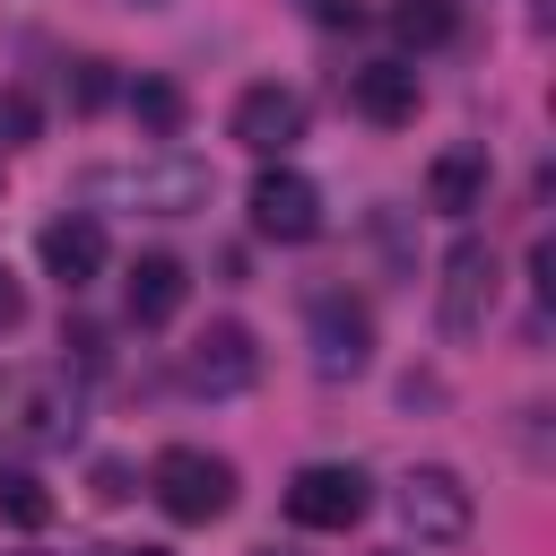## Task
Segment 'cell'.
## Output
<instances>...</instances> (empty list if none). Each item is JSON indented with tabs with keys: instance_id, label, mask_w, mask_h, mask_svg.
I'll return each instance as SVG.
<instances>
[{
	"instance_id": "cell-1",
	"label": "cell",
	"mask_w": 556,
	"mask_h": 556,
	"mask_svg": "<svg viewBox=\"0 0 556 556\" xmlns=\"http://www.w3.org/2000/svg\"><path fill=\"white\" fill-rule=\"evenodd\" d=\"M78 382L61 365H9L0 374V443L9 452H70L78 443Z\"/></svg>"
},
{
	"instance_id": "cell-2",
	"label": "cell",
	"mask_w": 556,
	"mask_h": 556,
	"mask_svg": "<svg viewBox=\"0 0 556 556\" xmlns=\"http://www.w3.org/2000/svg\"><path fill=\"white\" fill-rule=\"evenodd\" d=\"M96 200H122V208H148V217H191L217 200V174L182 148H156V156H130V165H96L87 174Z\"/></svg>"
},
{
	"instance_id": "cell-3",
	"label": "cell",
	"mask_w": 556,
	"mask_h": 556,
	"mask_svg": "<svg viewBox=\"0 0 556 556\" xmlns=\"http://www.w3.org/2000/svg\"><path fill=\"white\" fill-rule=\"evenodd\" d=\"M148 495L165 504V521H217V513H235V460H217V452H200V443H165L156 460H148Z\"/></svg>"
},
{
	"instance_id": "cell-4",
	"label": "cell",
	"mask_w": 556,
	"mask_h": 556,
	"mask_svg": "<svg viewBox=\"0 0 556 556\" xmlns=\"http://www.w3.org/2000/svg\"><path fill=\"white\" fill-rule=\"evenodd\" d=\"M304 339H313V374H321V382H348V374L374 365V313H365L348 287H321V295L304 304Z\"/></svg>"
},
{
	"instance_id": "cell-5",
	"label": "cell",
	"mask_w": 556,
	"mask_h": 556,
	"mask_svg": "<svg viewBox=\"0 0 556 556\" xmlns=\"http://www.w3.org/2000/svg\"><path fill=\"white\" fill-rule=\"evenodd\" d=\"M365 504H374V478L356 460H304L287 478V521L295 530H356Z\"/></svg>"
},
{
	"instance_id": "cell-6",
	"label": "cell",
	"mask_w": 556,
	"mask_h": 556,
	"mask_svg": "<svg viewBox=\"0 0 556 556\" xmlns=\"http://www.w3.org/2000/svg\"><path fill=\"white\" fill-rule=\"evenodd\" d=\"M495 252L478 243V235H460L452 252H443V287H434V321H443V339H478L486 330V313H495Z\"/></svg>"
},
{
	"instance_id": "cell-7",
	"label": "cell",
	"mask_w": 556,
	"mask_h": 556,
	"mask_svg": "<svg viewBox=\"0 0 556 556\" xmlns=\"http://www.w3.org/2000/svg\"><path fill=\"white\" fill-rule=\"evenodd\" d=\"M391 504H400V530H408L417 547H452V539H469V486H460L443 460L408 469Z\"/></svg>"
},
{
	"instance_id": "cell-8",
	"label": "cell",
	"mask_w": 556,
	"mask_h": 556,
	"mask_svg": "<svg viewBox=\"0 0 556 556\" xmlns=\"http://www.w3.org/2000/svg\"><path fill=\"white\" fill-rule=\"evenodd\" d=\"M252 374H261V348L243 321H208L182 348V391H200V400H235V391H252Z\"/></svg>"
},
{
	"instance_id": "cell-9",
	"label": "cell",
	"mask_w": 556,
	"mask_h": 556,
	"mask_svg": "<svg viewBox=\"0 0 556 556\" xmlns=\"http://www.w3.org/2000/svg\"><path fill=\"white\" fill-rule=\"evenodd\" d=\"M243 208H252V226H261L269 243H313V235H321V191H313V174H295V165H261Z\"/></svg>"
},
{
	"instance_id": "cell-10",
	"label": "cell",
	"mask_w": 556,
	"mask_h": 556,
	"mask_svg": "<svg viewBox=\"0 0 556 556\" xmlns=\"http://www.w3.org/2000/svg\"><path fill=\"white\" fill-rule=\"evenodd\" d=\"M226 130H235L252 156H287V148L304 139V96H295V87H243L235 113H226Z\"/></svg>"
},
{
	"instance_id": "cell-11",
	"label": "cell",
	"mask_w": 556,
	"mask_h": 556,
	"mask_svg": "<svg viewBox=\"0 0 556 556\" xmlns=\"http://www.w3.org/2000/svg\"><path fill=\"white\" fill-rule=\"evenodd\" d=\"M35 252H43V269L78 295L96 269H104V226L87 217V208H61V217H43V235H35Z\"/></svg>"
},
{
	"instance_id": "cell-12",
	"label": "cell",
	"mask_w": 556,
	"mask_h": 556,
	"mask_svg": "<svg viewBox=\"0 0 556 556\" xmlns=\"http://www.w3.org/2000/svg\"><path fill=\"white\" fill-rule=\"evenodd\" d=\"M348 104H356L374 130H400V122H417L426 87H417V70H408V61H365V70L348 78Z\"/></svg>"
},
{
	"instance_id": "cell-13",
	"label": "cell",
	"mask_w": 556,
	"mask_h": 556,
	"mask_svg": "<svg viewBox=\"0 0 556 556\" xmlns=\"http://www.w3.org/2000/svg\"><path fill=\"white\" fill-rule=\"evenodd\" d=\"M182 287H191V278H182V261H174V252H139V261H130V287H122V304H130V321H139V330H165V321L182 313Z\"/></svg>"
},
{
	"instance_id": "cell-14",
	"label": "cell",
	"mask_w": 556,
	"mask_h": 556,
	"mask_svg": "<svg viewBox=\"0 0 556 556\" xmlns=\"http://www.w3.org/2000/svg\"><path fill=\"white\" fill-rule=\"evenodd\" d=\"M478 200H486V148H443V156L426 165V208L469 217Z\"/></svg>"
},
{
	"instance_id": "cell-15",
	"label": "cell",
	"mask_w": 556,
	"mask_h": 556,
	"mask_svg": "<svg viewBox=\"0 0 556 556\" xmlns=\"http://www.w3.org/2000/svg\"><path fill=\"white\" fill-rule=\"evenodd\" d=\"M0 521H9V530H43V521H52V495H43V478H26V469H0Z\"/></svg>"
},
{
	"instance_id": "cell-16",
	"label": "cell",
	"mask_w": 556,
	"mask_h": 556,
	"mask_svg": "<svg viewBox=\"0 0 556 556\" xmlns=\"http://www.w3.org/2000/svg\"><path fill=\"white\" fill-rule=\"evenodd\" d=\"M130 113H139L156 139H174V130H182V87H165V78H139V87H130Z\"/></svg>"
},
{
	"instance_id": "cell-17",
	"label": "cell",
	"mask_w": 556,
	"mask_h": 556,
	"mask_svg": "<svg viewBox=\"0 0 556 556\" xmlns=\"http://www.w3.org/2000/svg\"><path fill=\"white\" fill-rule=\"evenodd\" d=\"M391 26H400V43H443V35H452V9H443V0H400Z\"/></svg>"
},
{
	"instance_id": "cell-18",
	"label": "cell",
	"mask_w": 556,
	"mask_h": 556,
	"mask_svg": "<svg viewBox=\"0 0 556 556\" xmlns=\"http://www.w3.org/2000/svg\"><path fill=\"white\" fill-rule=\"evenodd\" d=\"M26 139H35V96L26 87H0V156L26 148Z\"/></svg>"
},
{
	"instance_id": "cell-19",
	"label": "cell",
	"mask_w": 556,
	"mask_h": 556,
	"mask_svg": "<svg viewBox=\"0 0 556 556\" xmlns=\"http://www.w3.org/2000/svg\"><path fill=\"white\" fill-rule=\"evenodd\" d=\"M113 96V78H104V61H78V113H96Z\"/></svg>"
},
{
	"instance_id": "cell-20",
	"label": "cell",
	"mask_w": 556,
	"mask_h": 556,
	"mask_svg": "<svg viewBox=\"0 0 556 556\" xmlns=\"http://www.w3.org/2000/svg\"><path fill=\"white\" fill-rule=\"evenodd\" d=\"M26 321V287H17V269L0 261V330H17Z\"/></svg>"
},
{
	"instance_id": "cell-21",
	"label": "cell",
	"mask_w": 556,
	"mask_h": 556,
	"mask_svg": "<svg viewBox=\"0 0 556 556\" xmlns=\"http://www.w3.org/2000/svg\"><path fill=\"white\" fill-rule=\"evenodd\" d=\"M130 495V469L122 460H96V504H122Z\"/></svg>"
},
{
	"instance_id": "cell-22",
	"label": "cell",
	"mask_w": 556,
	"mask_h": 556,
	"mask_svg": "<svg viewBox=\"0 0 556 556\" xmlns=\"http://www.w3.org/2000/svg\"><path fill=\"white\" fill-rule=\"evenodd\" d=\"M304 9H313V17H339V0H304Z\"/></svg>"
},
{
	"instance_id": "cell-23",
	"label": "cell",
	"mask_w": 556,
	"mask_h": 556,
	"mask_svg": "<svg viewBox=\"0 0 556 556\" xmlns=\"http://www.w3.org/2000/svg\"><path fill=\"white\" fill-rule=\"evenodd\" d=\"M122 556H174V547H122Z\"/></svg>"
},
{
	"instance_id": "cell-24",
	"label": "cell",
	"mask_w": 556,
	"mask_h": 556,
	"mask_svg": "<svg viewBox=\"0 0 556 556\" xmlns=\"http://www.w3.org/2000/svg\"><path fill=\"white\" fill-rule=\"evenodd\" d=\"M261 556H278V547H261Z\"/></svg>"
}]
</instances>
